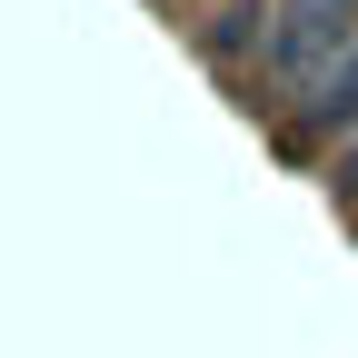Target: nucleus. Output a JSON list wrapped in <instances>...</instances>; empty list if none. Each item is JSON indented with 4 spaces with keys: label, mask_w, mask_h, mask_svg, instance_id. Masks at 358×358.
<instances>
[{
    "label": "nucleus",
    "mask_w": 358,
    "mask_h": 358,
    "mask_svg": "<svg viewBox=\"0 0 358 358\" xmlns=\"http://www.w3.org/2000/svg\"><path fill=\"white\" fill-rule=\"evenodd\" d=\"M358 40V20H338V10H268V80H289V90H308L338 50Z\"/></svg>",
    "instance_id": "1"
},
{
    "label": "nucleus",
    "mask_w": 358,
    "mask_h": 358,
    "mask_svg": "<svg viewBox=\"0 0 358 358\" xmlns=\"http://www.w3.org/2000/svg\"><path fill=\"white\" fill-rule=\"evenodd\" d=\"M348 129H358V40H348V50H338L319 80H308V90H299V110L279 120V150H308V140H329V150H338Z\"/></svg>",
    "instance_id": "2"
},
{
    "label": "nucleus",
    "mask_w": 358,
    "mask_h": 358,
    "mask_svg": "<svg viewBox=\"0 0 358 358\" xmlns=\"http://www.w3.org/2000/svg\"><path fill=\"white\" fill-rule=\"evenodd\" d=\"M199 50H209V60H249V50H268V10H249V0H239V10H219V20L199 30Z\"/></svg>",
    "instance_id": "3"
},
{
    "label": "nucleus",
    "mask_w": 358,
    "mask_h": 358,
    "mask_svg": "<svg viewBox=\"0 0 358 358\" xmlns=\"http://www.w3.org/2000/svg\"><path fill=\"white\" fill-rule=\"evenodd\" d=\"M329 189H338V199L358 209V129H348V140H338V150H329Z\"/></svg>",
    "instance_id": "4"
}]
</instances>
